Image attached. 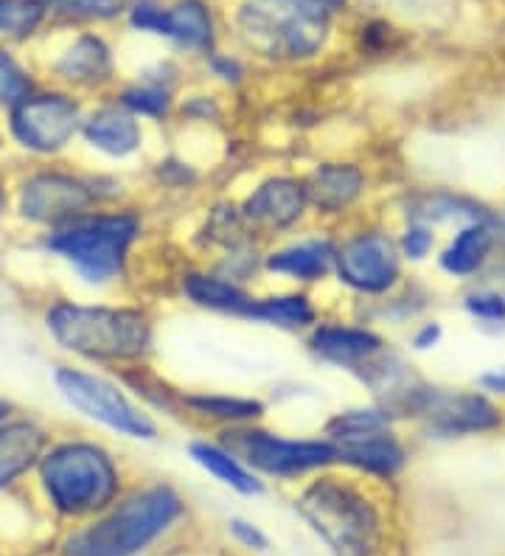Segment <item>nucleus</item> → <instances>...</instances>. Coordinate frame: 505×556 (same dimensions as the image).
<instances>
[{
	"label": "nucleus",
	"instance_id": "22",
	"mask_svg": "<svg viewBox=\"0 0 505 556\" xmlns=\"http://www.w3.org/2000/svg\"><path fill=\"white\" fill-rule=\"evenodd\" d=\"M182 419H197L216 430L242 428V425H262L267 405L258 396L223 394V391H182L180 388Z\"/></svg>",
	"mask_w": 505,
	"mask_h": 556
},
{
	"label": "nucleus",
	"instance_id": "29",
	"mask_svg": "<svg viewBox=\"0 0 505 556\" xmlns=\"http://www.w3.org/2000/svg\"><path fill=\"white\" fill-rule=\"evenodd\" d=\"M399 416L393 414L391 407L382 405V402H374V405H359V407H345V410H337L334 416H329L324 425V435L331 444H343L351 439H363L370 433H382V430H396Z\"/></svg>",
	"mask_w": 505,
	"mask_h": 556
},
{
	"label": "nucleus",
	"instance_id": "24",
	"mask_svg": "<svg viewBox=\"0 0 505 556\" xmlns=\"http://www.w3.org/2000/svg\"><path fill=\"white\" fill-rule=\"evenodd\" d=\"M244 320L269 326V329H278V332L306 334L312 326L320 324V306L312 299L310 290H298V287L267 292V295L256 292Z\"/></svg>",
	"mask_w": 505,
	"mask_h": 556
},
{
	"label": "nucleus",
	"instance_id": "19",
	"mask_svg": "<svg viewBox=\"0 0 505 556\" xmlns=\"http://www.w3.org/2000/svg\"><path fill=\"white\" fill-rule=\"evenodd\" d=\"M177 290L186 299V304L197 306L202 313L230 315V318L244 320L256 292L239 285L233 278L216 273L214 267H189L177 276Z\"/></svg>",
	"mask_w": 505,
	"mask_h": 556
},
{
	"label": "nucleus",
	"instance_id": "8",
	"mask_svg": "<svg viewBox=\"0 0 505 556\" xmlns=\"http://www.w3.org/2000/svg\"><path fill=\"white\" fill-rule=\"evenodd\" d=\"M219 441L236 453L256 476L298 481L337 467V447L326 435L320 439H292L262 425L219 430Z\"/></svg>",
	"mask_w": 505,
	"mask_h": 556
},
{
	"label": "nucleus",
	"instance_id": "28",
	"mask_svg": "<svg viewBox=\"0 0 505 556\" xmlns=\"http://www.w3.org/2000/svg\"><path fill=\"white\" fill-rule=\"evenodd\" d=\"M189 455L202 472H209L211 478H216L223 486L233 489L239 495L256 497L264 492L262 478L239 455L230 453L219 439H194L189 444Z\"/></svg>",
	"mask_w": 505,
	"mask_h": 556
},
{
	"label": "nucleus",
	"instance_id": "18",
	"mask_svg": "<svg viewBox=\"0 0 505 556\" xmlns=\"http://www.w3.org/2000/svg\"><path fill=\"white\" fill-rule=\"evenodd\" d=\"M79 136L85 138L90 150L110 157V161H132L135 155L143 152L147 127H143L141 118H135L122 104L110 102L96 108L93 113H85Z\"/></svg>",
	"mask_w": 505,
	"mask_h": 556
},
{
	"label": "nucleus",
	"instance_id": "7",
	"mask_svg": "<svg viewBox=\"0 0 505 556\" xmlns=\"http://www.w3.org/2000/svg\"><path fill=\"white\" fill-rule=\"evenodd\" d=\"M399 419H416L430 439L497 433L505 425L503 407L480 391H450L416 380L391 405Z\"/></svg>",
	"mask_w": 505,
	"mask_h": 556
},
{
	"label": "nucleus",
	"instance_id": "37",
	"mask_svg": "<svg viewBox=\"0 0 505 556\" xmlns=\"http://www.w3.org/2000/svg\"><path fill=\"white\" fill-rule=\"evenodd\" d=\"M205 68L211 71V76H216L219 81L230 85V88H239L248 76V68H244V62L233 54H225L219 48L209 51L205 54Z\"/></svg>",
	"mask_w": 505,
	"mask_h": 556
},
{
	"label": "nucleus",
	"instance_id": "13",
	"mask_svg": "<svg viewBox=\"0 0 505 556\" xmlns=\"http://www.w3.org/2000/svg\"><path fill=\"white\" fill-rule=\"evenodd\" d=\"M104 203V191L96 180L71 172H37L21 189V217L28 223L48 225L51 231L88 217Z\"/></svg>",
	"mask_w": 505,
	"mask_h": 556
},
{
	"label": "nucleus",
	"instance_id": "38",
	"mask_svg": "<svg viewBox=\"0 0 505 556\" xmlns=\"http://www.w3.org/2000/svg\"><path fill=\"white\" fill-rule=\"evenodd\" d=\"M393 42H396V28L388 21H370L365 23L363 31H359V48H363V54L368 56L388 54L393 48Z\"/></svg>",
	"mask_w": 505,
	"mask_h": 556
},
{
	"label": "nucleus",
	"instance_id": "33",
	"mask_svg": "<svg viewBox=\"0 0 505 556\" xmlns=\"http://www.w3.org/2000/svg\"><path fill=\"white\" fill-rule=\"evenodd\" d=\"M28 93H34V85L23 65L12 54L0 51V108H14Z\"/></svg>",
	"mask_w": 505,
	"mask_h": 556
},
{
	"label": "nucleus",
	"instance_id": "27",
	"mask_svg": "<svg viewBox=\"0 0 505 556\" xmlns=\"http://www.w3.org/2000/svg\"><path fill=\"white\" fill-rule=\"evenodd\" d=\"M404 217L407 223H421L438 228V225L458 223H485V219H497L494 211L485 208L478 200H469L464 194H452V191H418L413 198H407L404 205Z\"/></svg>",
	"mask_w": 505,
	"mask_h": 556
},
{
	"label": "nucleus",
	"instance_id": "31",
	"mask_svg": "<svg viewBox=\"0 0 505 556\" xmlns=\"http://www.w3.org/2000/svg\"><path fill=\"white\" fill-rule=\"evenodd\" d=\"M48 14H60L65 21L108 23L129 12L132 0H42Z\"/></svg>",
	"mask_w": 505,
	"mask_h": 556
},
{
	"label": "nucleus",
	"instance_id": "23",
	"mask_svg": "<svg viewBox=\"0 0 505 556\" xmlns=\"http://www.w3.org/2000/svg\"><path fill=\"white\" fill-rule=\"evenodd\" d=\"M177 71L172 62H157L129 85H124L115 102L129 110L135 118L163 124L177 113Z\"/></svg>",
	"mask_w": 505,
	"mask_h": 556
},
{
	"label": "nucleus",
	"instance_id": "12",
	"mask_svg": "<svg viewBox=\"0 0 505 556\" xmlns=\"http://www.w3.org/2000/svg\"><path fill=\"white\" fill-rule=\"evenodd\" d=\"M127 21L138 35L161 37L189 54L205 56L219 42L209 0H132Z\"/></svg>",
	"mask_w": 505,
	"mask_h": 556
},
{
	"label": "nucleus",
	"instance_id": "20",
	"mask_svg": "<svg viewBox=\"0 0 505 556\" xmlns=\"http://www.w3.org/2000/svg\"><path fill=\"white\" fill-rule=\"evenodd\" d=\"M505 223L503 219H485V223L460 225L452 233L446 248L438 253V267L450 278H475L492 265L494 253L503 242Z\"/></svg>",
	"mask_w": 505,
	"mask_h": 556
},
{
	"label": "nucleus",
	"instance_id": "43",
	"mask_svg": "<svg viewBox=\"0 0 505 556\" xmlns=\"http://www.w3.org/2000/svg\"><path fill=\"white\" fill-rule=\"evenodd\" d=\"M478 386L483 388L485 394L505 396V366H497V368H492V371L480 374Z\"/></svg>",
	"mask_w": 505,
	"mask_h": 556
},
{
	"label": "nucleus",
	"instance_id": "47",
	"mask_svg": "<svg viewBox=\"0 0 505 556\" xmlns=\"http://www.w3.org/2000/svg\"><path fill=\"white\" fill-rule=\"evenodd\" d=\"M503 295H505V278H503Z\"/></svg>",
	"mask_w": 505,
	"mask_h": 556
},
{
	"label": "nucleus",
	"instance_id": "39",
	"mask_svg": "<svg viewBox=\"0 0 505 556\" xmlns=\"http://www.w3.org/2000/svg\"><path fill=\"white\" fill-rule=\"evenodd\" d=\"M177 113H182L186 122H200V124L223 122V104L216 102V96H189V99L177 102Z\"/></svg>",
	"mask_w": 505,
	"mask_h": 556
},
{
	"label": "nucleus",
	"instance_id": "42",
	"mask_svg": "<svg viewBox=\"0 0 505 556\" xmlns=\"http://www.w3.org/2000/svg\"><path fill=\"white\" fill-rule=\"evenodd\" d=\"M290 3H298V7L303 9L326 14V17H331V21H334L337 14H343L345 9L351 7V0H290Z\"/></svg>",
	"mask_w": 505,
	"mask_h": 556
},
{
	"label": "nucleus",
	"instance_id": "30",
	"mask_svg": "<svg viewBox=\"0 0 505 556\" xmlns=\"http://www.w3.org/2000/svg\"><path fill=\"white\" fill-rule=\"evenodd\" d=\"M200 239L209 251L216 253V256H225V253L239 251L244 244L258 242V239L250 233L242 211H239V203H216L214 208L205 214V225H202Z\"/></svg>",
	"mask_w": 505,
	"mask_h": 556
},
{
	"label": "nucleus",
	"instance_id": "14",
	"mask_svg": "<svg viewBox=\"0 0 505 556\" xmlns=\"http://www.w3.org/2000/svg\"><path fill=\"white\" fill-rule=\"evenodd\" d=\"M239 211L258 242L292 237L306 223V217H312L303 175L278 172V175L264 177L239 200Z\"/></svg>",
	"mask_w": 505,
	"mask_h": 556
},
{
	"label": "nucleus",
	"instance_id": "40",
	"mask_svg": "<svg viewBox=\"0 0 505 556\" xmlns=\"http://www.w3.org/2000/svg\"><path fill=\"white\" fill-rule=\"evenodd\" d=\"M228 531L233 534V540L242 545V548H250V551H267L269 548L267 534H264L258 526H253L250 520H244V517H230Z\"/></svg>",
	"mask_w": 505,
	"mask_h": 556
},
{
	"label": "nucleus",
	"instance_id": "21",
	"mask_svg": "<svg viewBox=\"0 0 505 556\" xmlns=\"http://www.w3.org/2000/svg\"><path fill=\"white\" fill-rule=\"evenodd\" d=\"M337 447V467H345L351 472L365 478H379V481H393L402 476L407 467V447L399 439L396 430H382L363 439H351Z\"/></svg>",
	"mask_w": 505,
	"mask_h": 556
},
{
	"label": "nucleus",
	"instance_id": "15",
	"mask_svg": "<svg viewBox=\"0 0 505 556\" xmlns=\"http://www.w3.org/2000/svg\"><path fill=\"white\" fill-rule=\"evenodd\" d=\"M306 352L326 366L357 377L368 363L388 352V340L374 326L357 320H324L306 332Z\"/></svg>",
	"mask_w": 505,
	"mask_h": 556
},
{
	"label": "nucleus",
	"instance_id": "9",
	"mask_svg": "<svg viewBox=\"0 0 505 556\" xmlns=\"http://www.w3.org/2000/svg\"><path fill=\"white\" fill-rule=\"evenodd\" d=\"M334 278L351 295L382 301L404 285V256L399 239L382 225H359L337 237Z\"/></svg>",
	"mask_w": 505,
	"mask_h": 556
},
{
	"label": "nucleus",
	"instance_id": "32",
	"mask_svg": "<svg viewBox=\"0 0 505 556\" xmlns=\"http://www.w3.org/2000/svg\"><path fill=\"white\" fill-rule=\"evenodd\" d=\"M46 14L42 0H0V37H31L46 21Z\"/></svg>",
	"mask_w": 505,
	"mask_h": 556
},
{
	"label": "nucleus",
	"instance_id": "1",
	"mask_svg": "<svg viewBox=\"0 0 505 556\" xmlns=\"http://www.w3.org/2000/svg\"><path fill=\"white\" fill-rule=\"evenodd\" d=\"M56 346L101 366H147L155 352V318L141 304H74L60 301L46 313Z\"/></svg>",
	"mask_w": 505,
	"mask_h": 556
},
{
	"label": "nucleus",
	"instance_id": "16",
	"mask_svg": "<svg viewBox=\"0 0 505 556\" xmlns=\"http://www.w3.org/2000/svg\"><path fill=\"white\" fill-rule=\"evenodd\" d=\"M334 233H301L264 251V276L287 281L298 290H310L334 278Z\"/></svg>",
	"mask_w": 505,
	"mask_h": 556
},
{
	"label": "nucleus",
	"instance_id": "2",
	"mask_svg": "<svg viewBox=\"0 0 505 556\" xmlns=\"http://www.w3.org/2000/svg\"><path fill=\"white\" fill-rule=\"evenodd\" d=\"M143 239V214L135 208L93 211L88 217L48 233L46 248L90 287H108L129 273V262Z\"/></svg>",
	"mask_w": 505,
	"mask_h": 556
},
{
	"label": "nucleus",
	"instance_id": "36",
	"mask_svg": "<svg viewBox=\"0 0 505 556\" xmlns=\"http://www.w3.org/2000/svg\"><path fill=\"white\" fill-rule=\"evenodd\" d=\"M155 177L161 186H166V189H177V191H186L191 189V186L200 184V172H197L191 163H186L182 157H175V155L163 157V161L157 163Z\"/></svg>",
	"mask_w": 505,
	"mask_h": 556
},
{
	"label": "nucleus",
	"instance_id": "35",
	"mask_svg": "<svg viewBox=\"0 0 505 556\" xmlns=\"http://www.w3.org/2000/svg\"><path fill=\"white\" fill-rule=\"evenodd\" d=\"M464 309L483 324H505V295L497 290L469 292L464 299Z\"/></svg>",
	"mask_w": 505,
	"mask_h": 556
},
{
	"label": "nucleus",
	"instance_id": "10",
	"mask_svg": "<svg viewBox=\"0 0 505 556\" xmlns=\"http://www.w3.org/2000/svg\"><path fill=\"white\" fill-rule=\"evenodd\" d=\"M54 382L67 405L93 419L101 428L132 441L161 439V425L152 410L143 402H135L127 394V388H122L118 382L74 366L56 368Z\"/></svg>",
	"mask_w": 505,
	"mask_h": 556
},
{
	"label": "nucleus",
	"instance_id": "4",
	"mask_svg": "<svg viewBox=\"0 0 505 556\" xmlns=\"http://www.w3.org/2000/svg\"><path fill=\"white\" fill-rule=\"evenodd\" d=\"M186 511L180 492L172 483H152L122 503L67 543V556H138L175 529Z\"/></svg>",
	"mask_w": 505,
	"mask_h": 556
},
{
	"label": "nucleus",
	"instance_id": "6",
	"mask_svg": "<svg viewBox=\"0 0 505 556\" xmlns=\"http://www.w3.org/2000/svg\"><path fill=\"white\" fill-rule=\"evenodd\" d=\"M331 17L290 0H242L233 12L236 37L269 62H310L329 48Z\"/></svg>",
	"mask_w": 505,
	"mask_h": 556
},
{
	"label": "nucleus",
	"instance_id": "11",
	"mask_svg": "<svg viewBox=\"0 0 505 556\" xmlns=\"http://www.w3.org/2000/svg\"><path fill=\"white\" fill-rule=\"evenodd\" d=\"M85 110L71 93H28L9 108V129L23 150L34 155H56L81 132Z\"/></svg>",
	"mask_w": 505,
	"mask_h": 556
},
{
	"label": "nucleus",
	"instance_id": "44",
	"mask_svg": "<svg viewBox=\"0 0 505 556\" xmlns=\"http://www.w3.org/2000/svg\"><path fill=\"white\" fill-rule=\"evenodd\" d=\"M9 419V405L3 400H0V425H3V421Z\"/></svg>",
	"mask_w": 505,
	"mask_h": 556
},
{
	"label": "nucleus",
	"instance_id": "25",
	"mask_svg": "<svg viewBox=\"0 0 505 556\" xmlns=\"http://www.w3.org/2000/svg\"><path fill=\"white\" fill-rule=\"evenodd\" d=\"M54 71L74 88H101L115 79L113 48L99 35H79L74 46L54 62Z\"/></svg>",
	"mask_w": 505,
	"mask_h": 556
},
{
	"label": "nucleus",
	"instance_id": "45",
	"mask_svg": "<svg viewBox=\"0 0 505 556\" xmlns=\"http://www.w3.org/2000/svg\"><path fill=\"white\" fill-rule=\"evenodd\" d=\"M3 208H7V191L0 189V214H3Z\"/></svg>",
	"mask_w": 505,
	"mask_h": 556
},
{
	"label": "nucleus",
	"instance_id": "26",
	"mask_svg": "<svg viewBox=\"0 0 505 556\" xmlns=\"http://www.w3.org/2000/svg\"><path fill=\"white\" fill-rule=\"evenodd\" d=\"M48 447V433L34 419H12L0 425V489H7L34 464H40Z\"/></svg>",
	"mask_w": 505,
	"mask_h": 556
},
{
	"label": "nucleus",
	"instance_id": "46",
	"mask_svg": "<svg viewBox=\"0 0 505 556\" xmlns=\"http://www.w3.org/2000/svg\"><path fill=\"white\" fill-rule=\"evenodd\" d=\"M500 248H505V231H503V242H500Z\"/></svg>",
	"mask_w": 505,
	"mask_h": 556
},
{
	"label": "nucleus",
	"instance_id": "3",
	"mask_svg": "<svg viewBox=\"0 0 505 556\" xmlns=\"http://www.w3.org/2000/svg\"><path fill=\"white\" fill-rule=\"evenodd\" d=\"M295 511L337 556H374L382 548V515L354 478L317 472L298 492Z\"/></svg>",
	"mask_w": 505,
	"mask_h": 556
},
{
	"label": "nucleus",
	"instance_id": "5",
	"mask_svg": "<svg viewBox=\"0 0 505 556\" xmlns=\"http://www.w3.org/2000/svg\"><path fill=\"white\" fill-rule=\"evenodd\" d=\"M37 467L51 503L67 517L108 511L122 492V469L96 441H62L42 453Z\"/></svg>",
	"mask_w": 505,
	"mask_h": 556
},
{
	"label": "nucleus",
	"instance_id": "41",
	"mask_svg": "<svg viewBox=\"0 0 505 556\" xmlns=\"http://www.w3.org/2000/svg\"><path fill=\"white\" fill-rule=\"evenodd\" d=\"M441 340H444V326L438 324V320H427V324L416 326L411 343L416 352H430V349H435Z\"/></svg>",
	"mask_w": 505,
	"mask_h": 556
},
{
	"label": "nucleus",
	"instance_id": "17",
	"mask_svg": "<svg viewBox=\"0 0 505 556\" xmlns=\"http://www.w3.org/2000/svg\"><path fill=\"white\" fill-rule=\"evenodd\" d=\"M303 184L317 219H343L363 205L368 172L354 161H324L303 175Z\"/></svg>",
	"mask_w": 505,
	"mask_h": 556
},
{
	"label": "nucleus",
	"instance_id": "34",
	"mask_svg": "<svg viewBox=\"0 0 505 556\" xmlns=\"http://www.w3.org/2000/svg\"><path fill=\"white\" fill-rule=\"evenodd\" d=\"M396 239L404 262H425L432 248H435V228L421 223H407Z\"/></svg>",
	"mask_w": 505,
	"mask_h": 556
}]
</instances>
